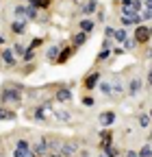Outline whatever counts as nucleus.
<instances>
[{
    "instance_id": "nucleus-1",
    "label": "nucleus",
    "mask_w": 152,
    "mask_h": 157,
    "mask_svg": "<svg viewBox=\"0 0 152 157\" xmlns=\"http://www.w3.org/2000/svg\"><path fill=\"white\" fill-rule=\"evenodd\" d=\"M0 105H11V107H20L22 105V85L17 83H7L0 90Z\"/></svg>"
},
{
    "instance_id": "nucleus-2",
    "label": "nucleus",
    "mask_w": 152,
    "mask_h": 157,
    "mask_svg": "<svg viewBox=\"0 0 152 157\" xmlns=\"http://www.w3.org/2000/svg\"><path fill=\"white\" fill-rule=\"evenodd\" d=\"M31 116L35 120H39V122H50V120H54V109H52L50 103H42V105L33 107Z\"/></svg>"
},
{
    "instance_id": "nucleus-3",
    "label": "nucleus",
    "mask_w": 152,
    "mask_h": 157,
    "mask_svg": "<svg viewBox=\"0 0 152 157\" xmlns=\"http://www.w3.org/2000/svg\"><path fill=\"white\" fill-rule=\"evenodd\" d=\"M102 81V74H100V70H96V68H91L87 74H85V78H83V87L87 90V92H91V90H96L98 87V83Z\"/></svg>"
},
{
    "instance_id": "nucleus-4",
    "label": "nucleus",
    "mask_w": 152,
    "mask_h": 157,
    "mask_svg": "<svg viewBox=\"0 0 152 157\" xmlns=\"http://www.w3.org/2000/svg\"><path fill=\"white\" fill-rule=\"evenodd\" d=\"M132 37L137 39V44H139V46H146L150 39H152V29L139 24V26H135V33H132Z\"/></svg>"
},
{
    "instance_id": "nucleus-5",
    "label": "nucleus",
    "mask_w": 152,
    "mask_h": 157,
    "mask_svg": "<svg viewBox=\"0 0 152 157\" xmlns=\"http://www.w3.org/2000/svg\"><path fill=\"white\" fill-rule=\"evenodd\" d=\"M141 87H143V78L141 76H132L128 81V85H126V96H139Z\"/></svg>"
},
{
    "instance_id": "nucleus-6",
    "label": "nucleus",
    "mask_w": 152,
    "mask_h": 157,
    "mask_svg": "<svg viewBox=\"0 0 152 157\" xmlns=\"http://www.w3.org/2000/svg\"><path fill=\"white\" fill-rule=\"evenodd\" d=\"M111 85H113V98L126 94V85H124V81H122L120 74H113V76H111Z\"/></svg>"
},
{
    "instance_id": "nucleus-7",
    "label": "nucleus",
    "mask_w": 152,
    "mask_h": 157,
    "mask_svg": "<svg viewBox=\"0 0 152 157\" xmlns=\"http://www.w3.org/2000/svg\"><path fill=\"white\" fill-rule=\"evenodd\" d=\"M0 59H2V63L7 68H15L17 66V57L13 55L11 48H2V50H0Z\"/></svg>"
},
{
    "instance_id": "nucleus-8",
    "label": "nucleus",
    "mask_w": 152,
    "mask_h": 157,
    "mask_svg": "<svg viewBox=\"0 0 152 157\" xmlns=\"http://www.w3.org/2000/svg\"><path fill=\"white\" fill-rule=\"evenodd\" d=\"M78 153V144L74 140H63V146H61V157H74Z\"/></svg>"
},
{
    "instance_id": "nucleus-9",
    "label": "nucleus",
    "mask_w": 152,
    "mask_h": 157,
    "mask_svg": "<svg viewBox=\"0 0 152 157\" xmlns=\"http://www.w3.org/2000/svg\"><path fill=\"white\" fill-rule=\"evenodd\" d=\"M72 98H74V94H72L70 87H59L54 92V101L56 103H72Z\"/></svg>"
},
{
    "instance_id": "nucleus-10",
    "label": "nucleus",
    "mask_w": 152,
    "mask_h": 157,
    "mask_svg": "<svg viewBox=\"0 0 152 157\" xmlns=\"http://www.w3.org/2000/svg\"><path fill=\"white\" fill-rule=\"evenodd\" d=\"M33 153H35L37 157L48 155V135H44V137H39V140H37V144L33 146Z\"/></svg>"
},
{
    "instance_id": "nucleus-11",
    "label": "nucleus",
    "mask_w": 152,
    "mask_h": 157,
    "mask_svg": "<svg viewBox=\"0 0 152 157\" xmlns=\"http://www.w3.org/2000/svg\"><path fill=\"white\" fill-rule=\"evenodd\" d=\"M98 122L104 127V129H109V127H113V122H115V111H102L100 116H98Z\"/></svg>"
},
{
    "instance_id": "nucleus-12",
    "label": "nucleus",
    "mask_w": 152,
    "mask_h": 157,
    "mask_svg": "<svg viewBox=\"0 0 152 157\" xmlns=\"http://www.w3.org/2000/svg\"><path fill=\"white\" fill-rule=\"evenodd\" d=\"M98 11V0H85V2L81 5V13L83 15H93V13H96Z\"/></svg>"
},
{
    "instance_id": "nucleus-13",
    "label": "nucleus",
    "mask_w": 152,
    "mask_h": 157,
    "mask_svg": "<svg viewBox=\"0 0 152 157\" xmlns=\"http://www.w3.org/2000/svg\"><path fill=\"white\" fill-rule=\"evenodd\" d=\"M26 22L28 20H13L11 22V33L13 35H24L26 33Z\"/></svg>"
},
{
    "instance_id": "nucleus-14",
    "label": "nucleus",
    "mask_w": 152,
    "mask_h": 157,
    "mask_svg": "<svg viewBox=\"0 0 152 157\" xmlns=\"http://www.w3.org/2000/svg\"><path fill=\"white\" fill-rule=\"evenodd\" d=\"M113 146V133L107 129V131H100V151Z\"/></svg>"
},
{
    "instance_id": "nucleus-15",
    "label": "nucleus",
    "mask_w": 152,
    "mask_h": 157,
    "mask_svg": "<svg viewBox=\"0 0 152 157\" xmlns=\"http://www.w3.org/2000/svg\"><path fill=\"white\" fill-rule=\"evenodd\" d=\"M98 90L107 96V98H113V85H111V78H102L98 83Z\"/></svg>"
},
{
    "instance_id": "nucleus-16",
    "label": "nucleus",
    "mask_w": 152,
    "mask_h": 157,
    "mask_svg": "<svg viewBox=\"0 0 152 157\" xmlns=\"http://www.w3.org/2000/svg\"><path fill=\"white\" fill-rule=\"evenodd\" d=\"M78 29L83 31V33H87V35H91V31L96 29V22H93L91 17H83L81 22H78Z\"/></svg>"
},
{
    "instance_id": "nucleus-17",
    "label": "nucleus",
    "mask_w": 152,
    "mask_h": 157,
    "mask_svg": "<svg viewBox=\"0 0 152 157\" xmlns=\"http://www.w3.org/2000/svg\"><path fill=\"white\" fill-rule=\"evenodd\" d=\"M59 55H61V46H50L48 50H46V59H48V61L50 63H56V59H59Z\"/></svg>"
},
{
    "instance_id": "nucleus-18",
    "label": "nucleus",
    "mask_w": 152,
    "mask_h": 157,
    "mask_svg": "<svg viewBox=\"0 0 152 157\" xmlns=\"http://www.w3.org/2000/svg\"><path fill=\"white\" fill-rule=\"evenodd\" d=\"M74 52H76V48H74V46H63V48H61L59 59H56V63H65V61H67V59H70Z\"/></svg>"
},
{
    "instance_id": "nucleus-19",
    "label": "nucleus",
    "mask_w": 152,
    "mask_h": 157,
    "mask_svg": "<svg viewBox=\"0 0 152 157\" xmlns=\"http://www.w3.org/2000/svg\"><path fill=\"white\" fill-rule=\"evenodd\" d=\"M87 39H89V35H87V33H83V31H78V33L72 37V46H74V48H81V46L87 42Z\"/></svg>"
},
{
    "instance_id": "nucleus-20",
    "label": "nucleus",
    "mask_w": 152,
    "mask_h": 157,
    "mask_svg": "<svg viewBox=\"0 0 152 157\" xmlns=\"http://www.w3.org/2000/svg\"><path fill=\"white\" fill-rule=\"evenodd\" d=\"M26 7H28V5H20V2H17V5L13 7V17H15V20H28V17H26Z\"/></svg>"
},
{
    "instance_id": "nucleus-21",
    "label": "nucleus",
    "mask_w": 152,
    "mask_h": 157,
    "mask_svg": "<svg viewBox=\"0 0 152 157\" xmlns=\"http://www.w3.org/2000/svg\"><path fill=\"white\" fill-rule=\"evenodd\" d=\"M113 39H115L118 44H122V46H124L128 39H130V35H128V31H126V29H115V37H113Z\"/></svg>"
},
{
    "instance_id": "nucleus-22",
    "label": "nucleus",
    "mask_w": 152,
    "mask_h": 157,
    "mask_svg": "<svg viewBox=\"0 0 152 157\" xmlns=\"http://www.w3.org/2000/svg\"><path fill=\"white\" fill-rule=\"evenodd\" d=\"M54 120H59V122H72V113L70 111H63V109H54Z\"/></svg>"
},
{
    "instance_id": "nucleus-23",
    "label": "nucleus",
    "mask_w": 152,
    "mask_h": 157,
    "mask_svg": "<svg viewBox=\"0 0 152 157\" xmlns=\"http://www.w3.org/2000/svg\"><path fill=\"white\" fill-rule=\"evenodd\" d=\"M137 124H139L141 129H148V127H152V118H150V113L141 111V113H139V118H137Z\"/></svg>"
},
{
    "instance_id": "nucleus-24",
    "label": "nucleus",
    "mask_w": 152,
    "mask_h": 157,
    "mask_svg": "<svg viewBox=\"0 0 152 157\" xmlns=\"http://www.w3.org/2000/svg\"><path fill=\"white\" fill-rule=\"evenodd\" d=\"M11 50H13V55H15L17 59H22V57H24V52L28 50V46H24V44H20V42H15V44L11 46Z\"/></svg>"
},
{
    "instance_id": "nucleus-25",
    "label": "nucleus",
    "mask_w": 152,
    "mask_h": 157,
    "mask_svg": "<svg viewBox=\"0 0 152 157\" xmlns=\"http://www.w3.org/2000/svg\"><path fill=\"white\" fill-rule=\"evenodd\" d=\"M17 113L13 109H7V107H0V120H15Z\"/></svg>"
},
{
    "instance_id": "nucleus-26",
    "label": "nucleus",
    "mask_w": 152,
    "mask_h": 157,
    "mask_svg": "<svg viewBox=\"0 0 152 157\" xmlns=\"http://www.w3.org/2000/svg\"><path fill=\"white\" fill-rule=\"evenodd\" d=\"M111 55H113V50H111V48H102V50L98 52V57H96V66H98V63H102V61H107Z\"/></svg>"
},
{
    "instance_id": "nucleus-27",
    "label": "nucleus",
    "mask_w": 152,
    "mask_h": 157,
    "mask_svg": "<svg viewBox=\"0 0 152 157\" xmlns=\"http://www.w3.org/2000/svg\"><path fill=\"white\" fill-rule=\"evenodd\" d=\"M28 5H33V7H37V9H50L52 0H28Z\"/></svg>"
},
{
    "instance_id": "nucleus-28",
    "label": "nucleus",
    "mask_w": 152,
    "mask_h": 157,
    "mask_svg": "<svg viewBox=\"0 0 152 157\" xmlns=\"http://www.w3.org/2000/svg\"><path fill=\"white\" fill-rule=\"evenodd\" d=\"M26 17L33 20V22H35V20H39V9L33 7V5H28V7H26Z\"/></svg>"
},
{
    "instance_id": "nucleus-29",
    "label": "nucleus",
    "mask_w": 152,
    "mask_h": 157,
    "mask_svg": "<svg viewBox=\"0 0 152 157\" xmlns=\"http://www.w3.org/2000/svg\"><path fill=\"white\" fill-rule=\"evenodd\" d=\"M15 148L17 151H33L31 144H28V140H24V137H17V140H15Z\"/></svg>"
},
{
    "instance_id": "nucleus-30",
    "label": "nucleus",
    "mask_w": 152,
    "mask_h": 157,
    "mask_svg": "<svg viewBox=\"0 0 152 157\" xmlns=\"http://www.w3.org/2000/svg\"><path fill=\"white\" fill-rule=\"evenodd\" d=\"M35 57H37V52H35L33 48H28V50L24 52V57L20 59V61H24V63H33V61H35Z\"/></svg>"
},
{
    "instance_id": "nucleus-31",
    "label": "nucleus",
    "mask_w": 152,
    "mask_h": 157,
    "mask_svg": "<svg viewBox=\"0 0 152 157\" xmlns=\"http://www.w3.org/2000/svg\"><path fill=\"white\" fill-rule=\"evenodd\" d=\"M137 153H139V157H152V144H150V142H148V144H143Z\"/></svg>"
},
{
    "instance_id": "nucleus-32",
    "label": "nucleus",
    "mask_w": 152,
    "mask_h": 157,
    "mask_svg": "<svg viewBox=\"0 0 152 157\" xmlns=\"http://www.w3.org/2000/svg\"><path fill=\"white\" fill-rule=\"evenodd\" d=\"M102 153H104V157H120V148H115V146H109Z\"/></svg>"
},
{
    "instance_id": "nucleus-33",
    "label": "nucleus",
    "mask_w": 152,
    "mask_h": 157,
    "mask_svg": "<svg viewBox=\"0 0 152 157\" xmlns=\"http://www.w3.org/2000/svg\"><path fill=\"white\" fill-rule=\"evenodd\" d=\"M137 46H139V44H137V39H135V37H130L128 42L124 44V50H128V52H130V50H135Z\"/></svg>"
},
{
    "instance_id": "nucleus-34",
    "label": "nucleus",
    "mask_w": 152,
    "mask_h": 157,
    "mask_svg": "<svg viewBox=\"0 0 152 157\" xmlns=\"http://www.w3.org/2000/svg\"><path fill=\"white\" fill-rule=\"evenodd\" d=\"M33 155V151H17V148H13V157H31Z\"/></svg>"
},
{
    "instance_id": "nucleus-35",
    "label": "nucleus",
    "mask_w": 152,
    "mask_h": 157,
    "mask_svg": "<svg viewBox=\"0 0 152 157\" xmlns=\"http://www.w3.org/2000/svg\"><path fill=\"white\" fill-rule=\"evenodd\" d=\"M104 37L113 39V37H115V29H113V26H104Z\"/></svg>"
},
{
    "instance_id": "nucleus-36",
    "label": "nucleus",
    "mask_w": 152,
    "mask_h": 157,
    "mask_svg": "<svg viewBox=\"0 0 152 157\" xmlns=\"http://www.w3.org/2000/svg\"><path fill=\"white\" fill-rule=\"evenodd\" d=\"M42 44H44V39H42V37H35V39H33V42H31V46H28V48H33V50H37V48H39Z\"/></svg>"
},
{
    "instance_id": "nucleus-37",
    "label": "nucleus",
    "mask_w": 152,
    "mask_h": 157,
    "mask_svg": "<svg viewBox=\"0 0 152 157\" xmlns=\"http://www.w3.org/2000/svg\"><path fill=\"white\" fill-rule=\"evenodd\" d=\"M139 15H141V20H143V22L152 20V11H148V9H141V11H139Z\"/></svg>"
},
{
    "instance_id": "nucleus-38",
    "label": "nucleus",
    "mask_w": 152,
    "mask_h": 157,
    "mask_svg": "<svg viewBox=\"0 0 152 157\" xmlns=\"http://www.w3.org/2000/svg\"><path fill=\"white\" fill-rule=\"evenodd\" d=\"M83 105H85V107H93V105H96L93 96H83Z\"/></svg>"
},
{
    "instance_id": "nucleus-39",
    "label": "nucleus",
    "mask_w": 152,
    "mask_h": 157,
    "mask_svg": "<svg viewBox=\"0 0 152 157\" xmlns=\"http://www.w3.org/2000/svg\"><path fill=\"white\" fill-rule=\"evenodd\" d=\"M146 90H152V66H150L148 76H146Z\"/></svg>"
},
{
    "instance_id": "nucleus-40",
    "label": "nucleus",
    "mask_w": 152,
    "mask_h": 157,
    "mask_svg": "<svg viewBox=\"0 0 152 157\" xmlns=\"http://www.w3.org/2000/svg\"><path fill=\"white\" fill-rule=\"evenodd\" d=\"M124 52H126V50H124V46H118L115 50H113V55H115V57H122Z\"/></svg>"
},
{
    "instance_id": "nucleus-41",
    "label": "nucleus",
    "mask_w": 152,
    "mask_h": 157,
    "mask_svg": "<svg viewBox=\"0 0 152 157\" xmlns=\"http://www.w3.org/2000/svg\"><path fill=\"white\" fill-rule=\"evenodd\" d=\"M124 157H139V153H137V151H126Z\"/></svg>"
},
{
    "instance_id": "nucleus-42",
    "label": "nucleus",
    "mask_w": 152,
    "mask_h": 157,
    "mask_svg": "<svg viewBox=\"0 0 152 157\" xmlns=\"http://www.w3.org/2000/svg\"><path fill=\"white\" fill-rule=\"evenodd\" d=\"M143 9H148V11H152V0H143Z\"/></svg>"
},
{
    "instance_id": "nucleus-43",
    "label": "nucleus",
    "mask_w": 152,
    "mask_h": 157,
    "mask_svg": "<svg viewBox=\"0 0 152 157\" xmlns=\"http://www.w3.org/2000/svg\"><path fill=\"white\" fill-rule=\"evenodd\" d=\"M5 44H7V37H5V35H0V46H5Z\"/></svg>"
},
{
    "instance_id": "nucleus-44",
    "label": "nucleus",
    "mask_w": 152,
    "mask_h": 157,
    "mask_svg": "<svg viewBox=\"0 0 152 157\" xmlns=\"http://www.w3.org/2000/svg\"><path fill=\"white\" fill-rule=\"evenodd\" d=\"M146 57H148V59H152V48H146Z\"/></svg>"
},
{
    "instance_id": "nucleus-45",
    "label": "nucleus",
    "mask_w": 152,
    "mask_h": 157,
    "mask_svg": "<svg viewBox=\"0 0 152 157\" xmlns=\"http://www.w3.org/2000/svg\"><path fill=\"white\" fill-rule=\"evenodd\" d=\"M150 118H152V109H150Z\"/></svg>"
}]
</instances>
